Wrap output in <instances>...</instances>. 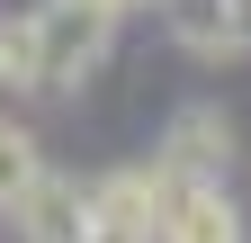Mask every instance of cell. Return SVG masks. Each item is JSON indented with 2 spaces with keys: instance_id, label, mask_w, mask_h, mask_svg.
Instances as JSON below:
<instances>
[{
  "instance_id": "obj_3",
  "label": "cell",
  "mask_w": 251,
  "mask_h": 243,
  "mask_svg": "<svg viewBox=\"0 0 251 243\" xmlns=\"http://www.w3.org/2000/svg\"><path fill=\"white\" fill-rule=\"evenodd\" d=\"M188 63H242L251 54V0H162Z\"/></svg>"
},
{
  "instance_id": "obj_1",
  "label": "cell",
  "mask_w": 251,
  "mask_h": 243,
  "mask_svg": "<svg viewBox=\"0 0 251 243\" xmlns=\"http://www.w3.org/2000/svg\"><path fill=\"white\" fill-rule=\"evenodd\" d=\"M108 36H117V9H99V0H45L36 9V81L27 90H45V99L81 90L108 63Z\"/></svg>"
},
{
  "instance_id": "obj_5",
  "label": "cell",
  "mask_w": 251,
  "mask_h": 243,
  "mask_svg": "<svg viewBox=\"0 0 251 243\" xmlns=\"http://www.w3.org/2000/svg\"><path fill=\"white\" fill-rule=\"evenodd\" d=\"M152 162H162L171 180H215V171L233 162V117H225V108H206V99H198V108H179Z\"/></svg>"
},
{
  "instance_id": "obj_4",
  "label": "cell",
  "mask_w": 251,
  "mask_h": 243,
  "mask_svg": "<svg viewBox=\"0 0 251 243\" xmlns=\"http://www.w3.org/2000/svg\"><path fill=\"white\" fill-rule=\"evenodd\" d=\"M152 243H242V207L225 198V180H171Z\"/></svg>"
},
{
  "instance_id": "obj_10",
  "label": "cell",
  "mask_w": 251,
  "mask_h": 243,
  "mask_svg": "<svg viewBox=\"0 0 251 243\" xmlns=\"http://www.w3.org/2000/svg\"><path fill=\"white\" fill-rule=\"evenodd\" d=\"M99 9H117V18H126V9H152V0H99Z\"/></svg>"
},
{
  "instance_id": "obj_2",
  "label": "cell",
  "mask_w": 251,
  "mask_h": 243,
  "mask_svg": "<svg viewBox=\"0 0 251 243\" xmlns=\"http://www.w3.org/2000/svg\"><path fill=\"white\" fill-rule=\"evenodd\" d=\"M9 225H18V243H81V234H90V180L45 162V171L18 189Z\"/></svg>"
},
{
  "instance_id": "obj_6",
  "label": "cell",
  "mask_w": 251,
  "mask_h": 243,
  "mask_svg": "<svg viewBox=\"0 0 251 243\" xmlns=\"http://www.w3.org/2000/svg\"><path fill=\"white\" fill-rule=\"evenodd\" d=\"M162 198H171V171L162 162H126V171H99V180H90V216H108V225H144L152 234Z\"/></svg>"
},
{
  "instance_id": "obj_9",
  "label": "cell",
  "mask_w": 251,
  "mask_h": 243,
  "mask_svg": "<svg viewBox=\"0 0 251 243\" xmlns=\"http://www.w3.org/2000/svg\"><path fill=\"white\" fill-rule=\"evenodd\" d=\"M81 243H152V234H144V225H108V216H90Z\"/></svg>"
},
{
  "instance_id": "obj_8",
  "label": "cell",
  "mask_w": 251,
  "mask_h": 243,
  "mask_svg": "<svg viewBox=\"0 0 251 243\" xmlns=\"http://www.w3.org/2000/svg\"><path fill=\"white\" fill-rule=\"evenodd\" d=\"M0 81H9V90L36 81V9H27V18H0Z\"/></svg>"
},
{
  "instance_id": "obj_7",
  "label": "cell",
  "mask_w": 251,
  "mask_h": 243,
  "mask_svg": "<svg viewBox=\"0 0 251 243\" xmlns=\"http://www.w3.org/2000/svg\"><path fill=\"white\" fill-rule=\"evenodd\" d=\"M36 171H45V153H36V135H27L18 117H0V216L18 207V189H27Z\"/></svg>"
}]
</instances>
